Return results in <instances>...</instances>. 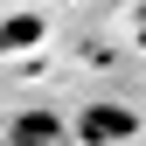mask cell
I'll return each mask as SVG.
<instances>
[{
    "instance_id": "6da1fadb",
    "label": "cell",
    "mask_w": 146,
    "mask_h": 146,
    "mask_svg": "<svg viewBox=\"0 0 146 146\" xmlns=\"http://www.w3.org/2000/svg\"><path fill=\"white\" fill-rule=\"evenodd\" d=\"M139 132V111H132V104H84V111H77V125H70V139H77V146H118V139H132Z\"/></svg>"
},
{
    "instance_id": "7a4b0ae2",
    "label": "cell",
    "mask_w": 146,
    "mask_h": 146,
    "mask_svg": "<svg viewBox=\"0 0 146 146\" xmlns=\"http://www.w3.org/2000/svg\"><path fill=\"white\" fill-rule=\"evenodd\" d=\"M14 146H77V139H70V125L56 111H21L14 118Z\"/></svg>"
},
{
    "instance_id": "3957f363",
    "label": "cell",
    "mask_w": 146,
    "mask_h": 146,
    "mask_svg": "<svg viewBox=\"0 0 146 146\" xmlns=\"http://www.w3.org/2000/svg\"><path fill=\"white\" fill-rule=\"evenodd\" d=\"M35 35H42V21H28V14H21V21L0 28V49H21V42H35Z\"/></svg>"
},
{
    "instance_id": "277c9868",
    "label": "cell",
    "mask_w": 146,
    "mask_h": 146,
    "mask_svg": "<svg viewBox=\"0 0 146 146\" xmlns=\"http://www.w3.org/2000/svg\"><path fill=\"white\" fill-rule=\"evenodd\" d=\"M132 21H139V42H146V7H139V14H132Z\"/></svg>"
}]
</instances>
